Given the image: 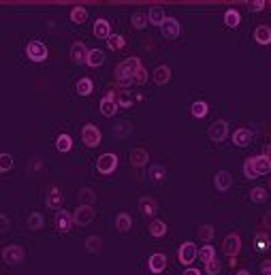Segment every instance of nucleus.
Here are the masks:
<instances>
[{"mask_svg":"<svg viewBox=\"0 0 271 275\" xmlns=\"http://www.w3.org/2000/svg\"><path fill=\"white\" fill-rule=\"evenodd\" d=\"M70 147H73V139H70L68 134H58V139H56V149L58 152H68Z\"/></svg>","mask_w":271,"mask_h":275,"instance_id":"4c0bfd02","label":"nucleus"},{"mask_svg":"<svg viewBox=\"0 0 271 275\" xmlns=\"http://www.w3.org/2000/svg\"><path fill=\"white\" fill-rule=\"evenodd\" d=\"M131 21H133V26H135L137 30H143L145 26L150 24V17H148V13H141V11H137V13H133Z\"/></svg>","mask_w":271,"mask_h":275,"instance_id":"c9c22d12","label":"nucleus"},{"mask_svg":"<svg viewBox=\"0 0 271 275\" xmlns=\"http://www.w3.org/2000/svg\"><path fill=\"white\" fill-rule=\"evenodd\" d=\"M148 162H150V152H145V149H141V147H137V149H133V152H131V164L133 166L141 169V166H145Z\"/></svg>","mask_w":271,"mask_h":275,"instance_id":"aec40b11","label":"nucleus"},{"mask_svg":"<svg viewBox=\"0 0 271 275\" xmlns=\"http://www.w3.org/2000/svg\"><path fill=\"white\" fill-rule=\"evenodd\" d=\"M254 39H256L258 45H269L271 43V28L267 24L256 26V30H254Z\"/></svg>","mask_w":271,"mask_h":275,"instance_id":"5701e85b","label":"nucleus"},{"mask_svg":"<svg viewBox=\"0 0 271 275\" xmlns=\"http://www.w3.org/2000/svg\"><path fill=\"white\" fill-rule=\"evenodd\" d=\"M111 132H113V137H118V139H124V137H128V134L133 132V124L128 122V120H124V122H118L116 126L111 128Z\"/></svg>","mask_w":271,"mask_h":275,"instance_id":"393cba45","label":"nucleus"},{"mask_svg":"<svg viewBox=\"0 0 271 275\" xmlns=\"http://www.w3.org/2000/svg\"><path fill=\"white\" fill-rule=\"evenodd\" d=\"M214 186L218 192H226L229 188L233 186V177L229 171H218V173L214 175Z\"/></svg>","mask_w":271,"mask_h":275,"instance_id":"2eb2a0df","label":"nucleus"},{"mask_svg":"<svg viewBox=\"0 0 271 275\" xmlns=\"http://www.w3.org/2000/svg\"><path fill=\"white\" fill-rule=\"evenodd\" d=\"M224 24L229 26V28H237V26L241 24V15H239V11H235V9H229L224 13Z\"/></svg>","mask_w":271,"mask_h":275,"instance_id":"72a5a7b5","label":"nucleus"},{"mask_svg":"<svg viewBox=\"0 0 271 275\" xmlns=\"http://www.w3.org/2000/svg\"><path fill=\"white\" fill-rule=\"evenodd\" d=\"M77 198H79V205H88V207H94L96 201H99V196H96V192L92 188H81L77 192Z\"/></svg>","mask_w":271,"mask_h":275,"instance_id":"6ab92c4d","label":"nucleus"},{"mask_svg":"<svg viewBox=\"0 0 271 275\" xmlns=\"http://www.w3.org/2000/svg\"><path fill=\"white\" fill-rule=\"evenodd\" d=\"M107 45H109V49H122V47L126 45V39L120 34H111L109 39H107Z\"/></svg>","mask_w":271,"mask_h":275,"instance_id":"a19ab883","label":"nucleus"},{"mask_svg":"<svg viewBox=\"0 0 271 275\" xmlns=\"http://www.w3.org/2000/svg\"><path fill=\"white\" fill-rule=\"evenodd\" d=\"M222 250H224V254H226V256L235 258V256L241 252V237L237 235V233L226 235V237H224V241H222Z\"/></svg>","mask_w":271,"mask_h":275,"instance_id":"0eeeda50","label":"nucleus"},{"mask_svg":"<svg viewBox=\"0 0 271 275\" xmlns=\"http://www.w3.org/2000/svg\"><path fill=\"white\" fill-rule=\"evenodd\" d=\"M99 107H101V113L105 117H113L118 113V109H120V105H118V96L113 94V92H107V94L102 96Z\"/></svg>","mask_w":271,"mask_h":275,"instance_id":"6e6552de","label":"nucleus"},{"mask_svg":"<svg viewBox=\"0 0 271 275\" xmlns=\"http://www.w3.org/2000/svg\"><path fill=\"white\" fill-rule=\"evenodd\" d=\"M70 19H73V24H84L88 19V11L84 7H73L70 9Z\"/></svg>","mask_w":271,"mask_h":275,"instance_id":"e433bc0d","label":"nucleus"},{"mask_svg":"<svg viewBox=\"0 0 271 275\" xmlns=\"http://www.w3.org/2000/svg\"><path fill=\"white\" fill-rule=\"evenodd\" d=\"M162 36H167L169 41L173 39H177L180 36V32H182V26H180V21H177L175 17H167V21L162 24Z\"/></svg>","mask_w":271,"mask_h":275,"instance_id":"ddd939ff","label":"nucleus"},{"mask_svg":"<svg viewBox=\"0 0 271 275\" xmlns=\"http://www.w3.org/2000/svg\"><path fill=\"white\" fill-rule=\"evenodd\" d=\"M9 228V218L7 215H2V230H7Z\"/></svg>","mask_w":271,"mask_h":275,"instance_id":"3c124183","label":"nucleus"},{"mask_svg":"<svg viewBox=\"0 0 271 275\" xmlns=\"http://www.w3.org/2000/svg\"><path fill=\"white\" fill-rule=\"evenodd\" d=\"M73 213H68L67 209H58L56 213V228L62 230V233H68L70 228H73Z\"/></svg>","mask_w":271,"mask_h":275,"instance_id":"4468645a","label":"nucleus"},{"mask_svg":"<svg viewBox=\"0 0 271 275\" xmlns=\"http://www.w3.org/2000/svg\"><path fill=\"white\" fill-rule=\"evenodd\" d=\"M167 179V169L162 164H152L150 166V181L154 183H160Z\"/></svg>","mask_w":271,"mask_h":275,"instance_id":"c85d7f7f","label":"nucleus"},{"mask_svg":"<svg viewBox=\"0 0 271 275\" xmlns=\"http://www.w3.org/2000/svg\"><path fill=\"white\" fill-rule=\"evenodd\" d=\"M233 143H235L237 147H248V145L252 143V130L250 128H237V130L233 132Z\"/></svg>","mask_w":271,"mask_h":275,"instance_id":"dca6fc26","label":"nucleus"},{"mask_svg":"<svg viewBox=\"0 0 271 275\" xmlns=\"http://www.w3.org/2000/svg\"><path fill=\"white\" fill-rule=\"evenodd\" d=\"M171 79V68L167 66V64H160V66H156L154 71V83L156 85H167Z\"/></svg>","mask_w":271,"mask_h":275,"instance_id":"4be33fe9","label":"nucleus"},{"mask_svg":"<svg viewBox=\"0 0 271 275\" xmlns=\"http://www.w3.org/2000/svg\"><path fill=\"white\" fill-rule=\"evenodd\" d=\"M2 258H4V262L11 265V267L19 265V262L24 260V247L21 245H7L2 250Z\"/></svg>","mask_w":271,"mask_h":275,"instance_id":"9b49d317","label":"nucleus"},{"mask_svg":"<svg viewBox=\"0 0 271 275\" xmlns=\"http://www.w3.org/2000/svg\"><path fill=\"white\" fill-rule=\"evenodd\" d=\"M26 56H28L32 62H45L47 56H50V49H47L45 43H41V41H30L28 45H26Z\"/></svg>","mask_w":271,"mask_h":275,"instance_id":"20e7f679","label":"nucleus"},{"mask_svg":"<svg viewBox=\"0 0 271 275\" xmlns=\"http://www.w3.org/2000/svg\"><path fill=\"white\" fill-rule=\"evenodd\" d=\"M167 230H169V226L167 222H162V220H154V222L150 224V235L156 237V239H160V237L167 235Z\"/></svg>","mask_w":271,"mask_h":275,"instance_id":"7c9ffc66","label":"nucleus"},{"mask_svg":"<svg viewBox=\"0 0 271 275\" xmlns=\"http://www.w3.org/2000/svg\"><path fill=\"white\" fill-rule=\"evenodd\" d=\"M248 9H250L252 13H258V11L265 9V0H254V2L248 4Z\"/></svg>","mask_w":271,"mask_h":275,"instance_id":"de8ad7c7","label":"nucleus"},{"mask_svg":"<svg viewBox=\"0 0 271 275\" xmlns=\"http://www.w3.org/2000/svg\"><path fill=\"white\" fill-rule=\"evenodd\" d=\"M220 269H222V265H220L218 258H214V260L205 262V273H207V275H218Z\"/></svg>","mask_w":271,"mask_h":275,"instance_id":"a18cd8bd","label":"nucleus"},{"mask_svg":"<svg viewBox=\"0 0 271 275\" xmlns=\"http://www.w3.org/2000/svg\"><path fill=\"white\" fill-rule=\"evenodd\" d=\"M13 169V156L7 154V152H2L0 154V171L2 173H7V171Z\"/></svg>","mask_w":271,"mask_h":275,"instance_id":"37998d69","label":"nucleus"},{"mask_svg":"<svg viewBox=\"0 0 271 275\" xmlns=\"http://www.w3.org/2000/svg\"><path fill=\"white\" fill-rule=\"evenodd\" d=\"M267 196H269V192H267V188H263V186H256V188H252L250 190L252 203H265L267 201Z\"/></svg>","mask_w":271,"mask_h":275,"instance_id":"f704fd0d","label":"nucleus"},{"mask_svg":"<svg viewBox=\"0 0 271 275\" xmlns=\"http://www.w3.org/2000/svg\"><path fill=\"white\" fill-rule=\"evenodd\" d=\"M148 17H150L152 26H160V28H162V24L167 21V15H165V11H162L160 7H152L150 13H148Z\"/></svg>","mask_w":271,"mask_h":275,"instance_id":"a878e982","label":"nucleus"},{"mask_svg":"<svg viewBox=\"0 0 271 275\" xmlns=\"http://www.w3.org/2000/svg\"><path fill=\"white\" fill-rule=\"evenodd\" d=\"M105 62V51L102 49H90V53H88V66H92V68H96V66H101V64Z\"/></svg>","mask_w":271,"mask_h":275,"instance_id":"473e14b6","label":"nucleus"},{"mask_svg":"<svg viewBox=\"0 0 271 275\" xmlns=\"http://www.w3.org/2000/svg\"><path fill=\"white\" fill-rule=\"evenodd\" d=\"M143 66L141 64L139 58H126V60H122L120 64L116 66V81L120 83V88L126 90L131 83H135V77H137L139 68Z\"/></svg>","mask_w":271,"mask_h":275,"instance_id":"f257e3e1","label":"nucleus"},{"mask_svg":"<svg viewBox=\"0 0 271 275\" xmlns=\"http://www.w3.org/2000/svg\"><path fill=\"white\" fill-rule=\"evenodd\" d=\"M177 258H180L182 265L190 267L194 260L199 258V247L192 243V241H186V243L180 245V250H177Z\"/></svg>","mask_w":271,"mask_h":275,"instance_id":"423d86ee","label":"nucleus"},{"mask_svg":"<svg viewBox=\"0 0 271 275\" xmlns=\"http://www.w3.org/2000/svg\"><path fill=\"white\" fill-rule=\"evenodd\" d=\"M139 207H141V213L148 215V218H152V215H156V211H158V203H156L152 196H141Z\"/></svg>","mask_w":271,"mask_h":275,"instance_id":"a211bd4d","label":"nucleus"},{"mask_svg":"<svg viewBox=\"0 0 271 275\" xmlns=\"http://www.w3.org/2000/svg\"><path fill=\"white\" fill-rule=\"evenodd\" d=\"M226 134H229V124H226L224 120L214 122V124H211V126L207 128V137L211 139V141H216V143L224 141Z\"/></svg>","mask_w":271,"mask_h":275,"instance_id":"9d476101","label":"nucleus"},{"mask_svg":"<svg viewBox=\"0 0 271 275\" xmlns=\"http://www.w3.org/2000/svg\"><path fill=\"white\" fill-rule=\"evenodd\" d=\"M81 141H84L85 147H99L102 141V134L99 130V126L94 124H85L84 130H81Z\"/></svg>","mask_w":271,"mask_h":275,"instance_id":"39448f33","label":"nucleus"},{"mask_svg":"<svg viewBox=\"0 0 271 275\" xmlns=\"http://www.w3.org/2000/svg\"><path fill=\"white\" fill-rule=\"evenodd\" d=\"M216 235V228L211 224H201V228H199V239L201 241H211Z\"/></svg>","mask_w":271,"mask_h":275,"instance_id":"ea45409f","label":"nucleus"},{"mask_svg":"<svg viewBox=\"0 0 271 275\" xmlns=\"http://www.w3.org/2000/svg\"><path fill=\"white\" fill-rule=\"evenodd\" d=\"M88 53H90V49L85 47V43L77 41V43L70 45V60H73L75 64H85L88 62Z\"/></svg>","mask_w":271,"mask_h":275,"instance_id":"f8f14e48","label":"nucleus"},{"mask_svg":"<svg viewBox=\"0 0 271 275\" xmlns=\"http://www.w3.org/2000/svg\"><path fill=\"white\" fill-rule=\"evenodd\" d=\"M92 220H94V207H88V205H79L73 211V222L77 226H88Z\"/></svg>","mask_w":271,"mask_h":275,"instance_id":"1a4fd4ad","label":"nucleus"},{"mask_svg":"<svg viewBox=\"0 0 271 275\" xmlns=\"http://www.w3.org/2000/svg\"><path fill=\"white\" fill-rule=\"evenodd\" d=\"M269 186H271V179H269Z\"/></svg>","mask_w":271,"mask_h":275,"instance_id":"5fc2aeb1","label":"nucleus"},{"mask_svg":"<svg viewBox=\"0 0 271 275\" xmlns=\"http://www.w3.org/2000/svg\"><path fill=\"white\" fill-rule=\"evenodd\" d=\"M62 201H64V196H62V192L58 190V188H51V190H47L45 205H47L50 209H60V207H62Z\"/></svg>","mask_w":271,"mask_h":275,"instance_id":"f3484780","label":"nucleus"},{"mask_svg":"<svg viewBox=\"0 0 271 275\" xmlns=\"http://www.w3.org/2000/svg\"><path fill=\"white\" fill-rule=\"evenodd\" d=\"M94 36H96V39H109V36H111L109 21H107V19H96V24H94Z\"/></svg>","mask_w":271,"mask_h":275,"instance_id":"b1692460","label":"nucleus"},{"mask_svg":"<svg viewBox=\"0 0 271 275\" xmlns=\"http://www.w3.org/2000/svg\"><path fill=\"white\" fill-rule=\"evenodd\" d=\"M145 81H148V71H145L143 66L139 68V73H137V77H135V83L137 85H143Z\"/></svg>","mask_w":271,"mask_h":275,"instance_id":"49530a36","label":"nucleus"},{"mask_svg":"<svg viewBox=\"0 0 271 275\" xmlns=\"http://www.w3.org/2000/svg\"><path fill=\"white\" fill-rule=\"evenodd\" d=\"M190 113L192 117H197V120H201V117H205L209 113V105L205 100H194L192 107H190Z\"/></svg>","mask_w":271,"mask_h":275,"instance_id":"cd10ccee","label":"nucleus"},{"mask_svg":"<svg viewBox=\"0 0 271 275\" xmlns=\"http://www.w3.org/2000/svg\"><path fill=\"white\" fill-rule=\"evenodd\" d=\"M261 275H271V260H265L261 265Z\"/></svg>","mask_w":271,"mask_h":275,"instance_id":"09e8293b","label":"nucleus"},{"mask_svg":"<svg viewBox=\"0 0 271 275\" xmlns=\"http://www.w3.org/2000/svg\"><path fill=\"white\" fill-rule=\"evenodd\" d=\"M235 275H250V271H248V269H239Z\"/></svg>","mask_w":271,"mask_h":275,"instance_id":"864d4df0","label":"nucleus"},{"mask_svg":"<svg viewBox=\"0 0 271 275\" xmlns=\"http://www.w3.org/2000/svg\"><path fill=\"white\" fill-rule=\"evenodd\" d=\"M118 164H120V158H118V154L107 152V154H102L101 158L96 160V171H99L101 175H111V173H116Z\"/></svg>","mask_w":271,"mask_h":275,"instance_id":"7ed1b4c3","label":"nucleus"},{"mask_svg":"<svg viewBox=\"0 0 271 275\" xmlns=\"http://www.w3.org/2000/svg\"><path fill=\"white\" fill-rule=\"evenodd\" d=\"M271 171V162L265 154L261 156H250V158L243 162V175L248 179H256V177H263Z\"/></svg>","mask_w":271,"mask_h":275,"instance_id":"f03ea898","label":"nucleus"},{"mask_svg":"<svg viewBox=\"0 0 271 275\" xmlns=\"http://www.w3.org/2000/svg\"><path fill=\"white\" fill-rule=\"evenodd\" d=\"M116 228L120 230V233H128V230L133 228V218L128 213H118L116 218Z\"/></svg>","mask_w":271,"mask_h":275,"instance_id":"c756f323","label":"nucleus"},{"mask_svg":"<svg viewBox=\"0 0 271 275\" xmlns=\"http://www.w3.org/2000/svg\"><path fill=\"white\" fill-rule=\"evenodd\" d=\"M26 224H28L30 230H41L43 224H45V218H43V213H39V211H32L28 215V220H26Z\"/></svg>","mask_w":271,"mask_h":275,"instance_id":"2f4dec72","label":"nucleus"},{"mask_svg":"<svg viewBox=\"0 0 271 275\" xmlns=\"http://www.w3.org/2000/svg\"><path fill=\"white\" fill-rule=\"evenodd\" d=\"M85 247H88V252H101V247H102V239L99 235H90L88 239H85Z\"/></svg>","mask_w":271,"mask_h":275,"instance_id":"58836bf2","label":"nucleus"},{"mask_svg":"<svg viewBox=\"0 0 271 275\" xmlns=\"http://www.w3.org/2000/svg\"><path fill=\"white\" fill-rule=\"evenodd\" d=\"M118 105L124 107V109H128V107H133V96L128 94L126 90H122L120 94H118Z\"/></svg>","mask_w":271,"mask_h":275,"instance_id":"c03bdc74","label":"nucleus"},{"mask_svg":"<svg viewBox=\"0 0 271 275\" xmlns=\"http://www.w3.org/2000/svg\"><path fill=\"white\" fill-rule=\"evenodd\" d=\"M75 90H77L79 96H90L92 90H94V83H92L90 77H81L77 83H75Z\"/></svg>","mask_w":271,"mask_h":275,"instance_id":"bb28decb","label":"nucleus"},{"mask_svg":"<svg viewBox=\"0 0 271 275\" xmlns=\"http://www.w3.org/2000/svg\"><path fill=\"white\" fill-rule=\"evenodd\" d=\"M265 156H267L269 162H271V145H267V147H265Z\"/></svg>","mask_w":271,"mask_h":275,"instance_id":"603ef678","label":"nucleus"},{"mask_svg":"<svg viewBox=\"0 0 271 275\" xmlns=\"http://www.w3.org/2000/svg\"><path fill=\"white\" fill-rule=\"evenodd\" d=\"M199 256H201V260L203 262H209V260H214L216 258V250H214V245H203L201 250H199Z\"/></svg>","mask_w":271,"mask_h":275,"instance_id":"79ce46f5","label":"nucleus"},{"mask_svg":"<svg viewBox=\"0 0 271 275\" xmlns=\"http://www.w3.org/2000/svg\"><path fill=\"white\" fill-rule=\"evenodd\" d=\"M184 275H201V271H199V269H194V267H188L186 271H184Z\"/></svg>","mask_w":271,"mask_h":275,"instance_id":"8fccbe9b","label":"nucleus"},{"mask_svg":"<svg viewBox=\"0 0 271 275\" xmlns=\"http://www.w3.org/2000/svg\"><path fill=\"white\" fill-rule=\"evenodd\" d=\"M148 267L152 273H162L167 267V256L165 254H152L148 260Z\"/></svg>","mask_w":271,"mask_h":275,"instance_id":"412c9836","label":"nucleus"}]
</instances>
